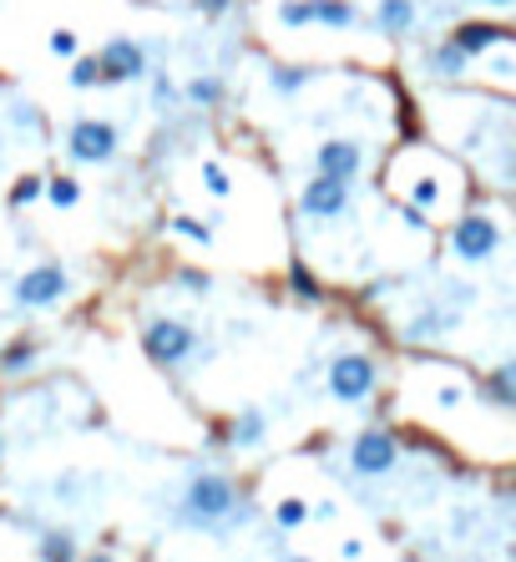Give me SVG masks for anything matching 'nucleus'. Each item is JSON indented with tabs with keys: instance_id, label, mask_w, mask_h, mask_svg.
<instances>
[{
	"instance_id": "obj_10",
	"label": "nucleus",
	"mask_w": 516,
	"mask_h": 562,
	"mask_svg": "<svg viewBox=\"0 0 516 562\" xmlns=\"http://www.w3.org/2000/svg\"><path fill=\"white\" fill-rule=\"evenodd\" d=\"M97 66H102V87H122V82H137V76H148V51H142L137 41H127V36H117V41L102 46Z\"/></svg>"
},
{
	"instance_id": "obj_7",
	"label": "nucleus",
	"mask_w": 516,
	"mask_h": 562,
	"mask_svg": "<svg viewBox=\"0 0 516 562\" xmlns=\"http://www.w3.org/2000/svg\"><path fill=\"white\" fill-rule=\"evenodd\" d=\"M279 26H329V30H350L360 26V11L350 0H284L279 5Z\"/></svg>"
},
{
	"instance_id": "obj_40",
	"label": "nucleus",
	"mask_w": 516,
	"mask_h": 562,
	"mask_svg": "<svg viewBox=\"0 0 516 562\" xmlns=\"http://www.w3.org/2000/svg\"><path fill=\"white\" fill-rule=\"evenodd\" d=\"M0 451H5V441H0Z\"/></svg>"
},
{
	"instance_id": "obj_32",
	"label": "nucleus",
	"mask_w": 516,
	"mask_h": 562,
	"mask_svg": "<svg viewBox=\"0 0 516 562\" xmlns=\"http://www.w3.org/2000/svg\"><path fill=\"white\" fill-rule=\"evenodd\" d=\"M461 400H466V390H461V385H441V390H436V405H441V411H456Z\"/></svg>"
},
{
	"instance_id": "obj_24",
	"label": "nucleus",
	"mask_w": 516,
	"mask_h": 562,
	"mask_svg": "<svg viewBox=\"0 0 516 562\" xmlns=\"http://www.w3.org/2000/svg\"><path fill=\"white\" fill-rule=\"evenodd\" d=\"M491 396H496L502 411H512L516 405V365H496V371H491Z\"/></svg>"
},
{
	"instance_id": "obj_20",
	"label": "nucleus",
	"mask_w": 516,
	"mask_h": 562,
	"mask_svg": "<svg viewBox=\"0 0 516 562\" xmlns=\"http://www.w3.org/2000/svg\"><path fill=\"white\" fill-rule=\"evenodd\" d=\"M268 82H274L279 97H294V91H304L314 82V72L310 66H268Z\"/></svg>"
},
{
	"instance_id": "obj_39",
	"label": "nucleus",
	"mask_w": 516,
	"mask_h": 562,
	"mask_svg": "<svg viewBox=\"0 0 516 562\" xmlns=\"http://www.w3.org/2000/svg\"><path fill=\"white\" fill-rule=\"evenodd\" d=\"M284 562H314V558H284Z\"/></svg>"
},
{
	"instance_id": "obj_15",
	"label": "nucleus",
	"mask_w": 516,
	"mask_h": 562,
	"mask_svg": "<svg viewBox=\"0 0 516 562\" xmlns=\"http://www.w3.org/2000/svg\"><path fill=\"white\" fill-rule=\"evenodd\" d=\"M430 76H441V82H456V76H466V66H471V57L461 51L456 41H441V46H430L426 61H420Z\"/></svg>"
},
{
	"instance_id": "obj_33",
	"label": "nucleus",
	"mask_w": 516,
	"mask_h": 562,
	"mask_svg": "<svg viewBox=\"0 0 516 562\" xmlns=\"http://www.w3.org/2000/svg\"><path fill=\"white\" fill-rule=\"evenodd\" d=\"M152 97H158V107H173V102H177L173 82H167V76H158V82H152Z\"/></svg>"
},
{
	"instance_id": "obj_16",
	"label": "nucleus",
	"mask_w": 516,
	"mask_h": 562,
	"mask_svg": "<svg viewBox=\"0 0 516 562\" xmlns=\"http://www.w3.org/2000/svg\"><path fill=\"white\" fill-rule=\"evenodd\" d=\"M36 558L41 562H76L81 558V542H76V533H66V527H46L41 542H36Z\"/></svg>"
},
{
	"instance_id": "obj_9",
	"label": "nucleus",
	"mask_w": 516,
	"mask_h": 562,
	"mask_svg": "<svg viewBox=\"0 0 516 562\" xmlns=\"http://www.w3.org/2000/svg\"><path fill=\"white\" fill-rule=\"evenodd\" d=\"M350 198H354V183H340V178H325V173H314L299 192V213L314 223H329V218H344L350 213Z\"/></svg>"
},
{
	"instance_id": "obj_34",
	"label": "nucleus",
	"mask_w": 516,
	"mask_h": 562,
	"mask_svg": "<svg viewBox=\"0 0 516 562\" xmlns=\"http://www.w3.org/2000/svg\"><path fill=\"white\" fill-rule=\"evenodd\" d=\"M340 552H344V558H350V562H360V558H365V542H354V537H344V542H340Z\"/></svg>"
},
{
	"instance_id": "obj_17",
	"label": "nucleus",
	"mask_w": 516,
	"mask_h": 562,
	"mask_svg": "<svg viewBox=\"0 0 516 562\" xmlns=\"http://www.w3.org/2000/svg\"><path fill=\"white\" fill-rule=\"evenodd\" d=\"M385 36H411L415 30V0H380V11H375Z\"/></svg>"
},
{
	"instance_id": "obj_3",
	"label": "nucleus",
	"mask_w": 516,
	"mask_h": 562,
	"mask_svg": "<svg viewBox=\"0 0 516 562\" xmlns=\"http://www.w3.org/2000/svg\"><path fill=\"white\" fill-rule=\"evenodd\" d=\"M142 350H148L152 365L177 371L183 360L198 355V329L183 325V320H148V325H142Z\"/></svg>"
},
{
	"instance_id": "obj_37",
	"label": "nucleus",
	"mask_w": 516,
	"mask_h": 562,
	"mask_svg": "<svg viewBox=\"0 0 516 562\" xmlns=\"http://www.w3.org/2000/svg\"><path fill=\"white\" fill-rule=\"evenodd\" d=\"M76 562H117L112 552H87V558H76Z\"/></svg>"
},
{
	"instance_id": "obj_8",
	"label": "nucleus",
	"mask_w": 516,
	"mask_h": 562,
	"mask_svg": "<svg viewBox=\"0 0 516 562\" xmlns=\"http://www.w3.org/2000/svg\"><path fill=\"white\" fill-rule=\"evenodd\" d=\"M66 295H72V274L61 264H36L30 274L15 279V304H21V310H51V304H61Z\"/></svg>"
},
{
	"instance_id": "obj_22",
	"label": "nucleus",
	"mask_w": 516,
	"mask_h": 562,
	"mask_svg": "<svg viewBox=\"0 0 516 562\" xmlns=\"http://www.w3.org/2000/svg\"><path fill=\"white\" fill-rule=\"evenodd\" d=\"M41 198H46L51 208H61V213H66V208L81 203V183L66 178V173H61V178H46V192H41Z\"/></svg>"
},
{
	"instance_id": "obj_18",
	"label": "nucleus",
	"mask_w": 516,
	"mask_h": 562,
	"mask_svg": "<svg viewBox=\"0 0 516 562\" xmlns=\"http://www.w3.org/2000/svg\"><path fill=\"white\" fill-rule=\"evenodd\" d=\"M289 295H294L299 304H325V284H319V274H314L304 259L289 264Z\"/></svg>"
},
{
	"instance_id": "obj_31",
	"label": "nucleus",
	"mask_w": 516,
	"mask_h": 562,
	"mask_svg": "<svg viewBox=\"0 0 516 562\" xmlns=\"http://www.w3.org/2000/svg\"><path fill=\"white\" fill-rule=\"evenodd\" d=\"M400 218H405V228H415V234H426L430 223H436V218H430V213H420V208H415V203H400Z\"/></svg>"
},
{
	"instance_id": "obj_28",
	"label": "nucleus",
	"mask_w": 516,
	"mask_h": 562,
	"mask_svg": "<svg viewBox=\"0 0 516 562\" xmlns=\"http://www.w3.org/2000/svg\"><path fill=\"white\" fill-rule=\"evenodd\" d=\"M203 188L213 192V198H228V192H234V178L223 173V163H203Z\"/></svg>"
},
{
	"instance_id": "obj_26",
	"label": "nucleus",
	"mask_w": 516,
	"mask_h": 562,
	"mask_svg": "<svg viewBox=\"0 0 516 562\" xmlns=\"http://www.w3.org/2000/svg\"><path fill=\"white\" fill-rule=\"evenodd\" d=\"M173 234L188 238V243H198V249H207V243H213V228H207V223H198L192 213H173Z\"/></svg>"
},
{
	"instance_id": "obj_4",
	"label": "nucleus",
	"mask_w": 516,
	"mask_h": 562,
	"mask_svg": "<svg viewBox=\"0 0 516 562\" xmlns=\"http://www.w3.org/2000/svg\"><path fill=\"white\" fill-rule=\"evenodd\" d=\"M380 390V360L375 355H340L329 365V396L340 405H369Z\"/></svg>"
},
{
	"instance_id": "obj_23",
	"label": "nucleus",
	"mask_w": 516,
	"mask_h": 562,
	"mask_svg": "<svg viewBox=\"0 0 516 562\" xmlns=\"http://www.w3.org/2000/svg\"><path fill=\"white\" fill-rule=\"evenodd\" d=\"M304 522H310V507L299 502V497H284V502L274 507V527H279V533H299Z\"/></svg>"
},
{
	"instance_id": "obj_12",
	"label": "nucleus",
	"mask_w": 516,
	"mask_h": 562,
	"mask_svg": "<svg viewBox=\"0 0 516 562\" xmlns=\"http://www.w3.org/2000/svg\"><path fill=\"white\" fill-rule=\"evenodd\" d=\"M451 41H456L466 57H487V51H502V46L512 41V30L496 26V21H461V26L451 30Z\"/></svg>"
},
{
	"instance_id": "obj_1",
	"label": "nucleus",
	"mask_w": 516,
	"mask_h": 562,
	"mask_svg": "<svg viewBox=\"0 0 516 562\" xmlns=\"http://www.w3.org/2000/svg\"><path fill=\"white\" fill-rule=\"evenodd\" d=\"M177 517L198 527V533L228 537L234 527H249L253 522V502L238 491V482H228L223 472H192V482L183 487V507Z\"/></svg>"
},
{
	"instance_id": "obj_13",
	"label": "nucleus",
	"mask_w": 516,
	"mask_h": 562,
	"mask_svg": "<svg viewBox=\"0 0 516 562\" xmlns=\"http://www.w3.org/2000/svg\"><path fill=\"white\" fill-rule=\"evenodd\" d=\"M264 436H268V415L264 411H238L228 426H223V441L234 446V451H253V446H264Z\"/></svg>"
},
{
	"instance_id": "obj_29",
	"label": "nucleus",
	"mask_w": 516,
	"mask_h": 562,
	"mask_svg": "<svg viewBox=\"0 0 516 562\" xmlns=\"http://www.w3.org/2000/svg\"><path fill=\"white\" fill-rule=\"evenodd\" d=\"M76 51H81V41H76V30H51V57L72 61Z\"/></svg>"
},
{
	"instance_id": "obj_21",
	"label": "nucleus",
	"mask_w": 516,
	"mask_h": 562,
	"mask_svg": "<svg viewBox=\"0 0 516 562\" xmlns=\"http://www.w3.org/2000/svg\"><path fill=\"white\" fill-rule=\"evenodd\" d=\"M183 102L188 107H218L223 102V82L218 76H192L188 87H183Z\"/></svg>"
},
{
	"instance_id": "obj_6",
	"label": "nucleus",
	"mask_w": 516,
	"mask_h": 562,
	"mask_svg": "<svg viewBox=\"0 0 516 562\" xmlns=\"http://www.w3.org/2000/svg\"><path fill=\"white\" fill-rule=\"evenodd\" d=\"M122 148V133L112 127V122L102 117H81L72 122V133H66V158L81 167H97V163H112Z\"/></svg>"
},
{
	"instance_id": "obj_38",
	"label": "nucleus",
	"mask_w": 516,
	"mask_h": 562,
	"mask_svg": "<svg viewBox=\"0 0 516 562\" xmlns=\"http://www.w3.org/2000/svg\"><path fill=\"white\" fill-rule=\"evenodd\" d=\"M481 5H496V11H506V5H512V0H481Z\"/></svg>"
},
{
	"instance_id": "obj_11",
	"label": "nucleus",
	"mask_w": 516,
	"mask_h": 562,
	"mask_svg": "<svg viewBox=\"0 0 516 562\" xmlns=\"http://www.w3.org/2000/svg\"><path fill=\"white\" fill-rule=\"evenodd\" d=\"M360 167H365V148H360L354 137H329V142H319V152H314V173H325V178L354 183Z\"/></svg>"
},
{
	"instance_id": "obj_14",
	"label": "nucleus",
	"mask_w": 516,
	"mask_h": 562,
	"mask_svg": "<svg viewBox=\"0 0 516 562\" xmlns=\"http://www.w3.org/2000/svg\"><path fill=\"white\" fill-rule=\"evenodd\" d=\"M451 329H456V314L451 310H426L405 325V345H441Z\"/></svg>"
},
{
	"instance_id": "obj_19",
	"label": "nucleus",
	"mask_w": 516,
	"mask_h": 562,
	"mask_svg": "<svg viewBox=\"0 0 516 562\" xmlns=\"http://www.w3.org/2000/svg\"><path fill=\"white\" fill-rule=\"evenodd\" d=\"M36 360H41L36 340H15V345H5V355H0V375H5V380H21V375L36 371Z\"/></svg>"
},
{
	"instance_id": "obj_25",
	"label": "nucleus",
	"mask_w": 516,
	"mask_h": 562,
	"mask_svg": "<svg viewBox=\"0 0 516 562\" xmlns=\"http://www.w3.org/2000/svg\"><path fill=\"white\" fill-rule=\"evenodd\" d=\"M72 87L76 91L102 87V66H97V57H81V51H76V57H72Z\"/></svg>"
},
{
	"instance_id": "obj_2",
	"label": "nucleus",
	"mask_w": 516,
	"mask_h": 562,
	"mask_svg": "<svg viewBox=\"0 0 516 562\" xmlns=\"http://www.w3.org/2000/svg\"><path fill=\"white\" fill-rule=\"evenodd\" d=\"M451 253L461 264H491L502 253V218L487 208H466L451 223Z\"/></svg>"
},
{
	"instance_id": "obj_5",
	"label": "nucleus",
	"mask_w": 516,
	"mask_h": 562,
	"mask_svg": "<svg viewBox=\"0 0 516 562\" xmlns=\"http://www.w3.org/2000/svg\"><path fill=\"white\" fill-rule=\"evenodd\" d=\"M344 461H350L354 476H385L400 466V436L385 426H369L360 430L350 441V451H344Z\"/></svg>"
},
{
	"instance_id": "obj_27",
	"label": "nucleus",
	"mask_w": 516,
	"mask_h": 562,
	"mask_svg": "<svg viewBox=\"0 0 516 562\" xmlns=\"http://www.w3.org/2000/svg\"><path fill=\"white\" fill-rule=\"evenodd\" d=\"M41 192H46V178L41 173H26V178H15V188H11V208L41 203Z\"/></svg>"
},
{
	"instance_id": "obj_36",
	"label": "nucleus",
	"mask_w": 516,
	"mask_h": 562,
	"mask_svg": "<svg viewBox=\"0 0 516 562\" xmlns=\"http://www.w3.org/2000/svg\"><path fill=\"white\" fill-rule=\"evenodd\" d=\"M310 517H319V522H329V517H335V502H319V507H310Z\"/></svg>"
},
{
	"instance_id": "obj_30",
	"label": "nucleus",
	"mask_w": 516,
	"mask_h": 562,
	"mask_svg": "<svg viewBox=\"0 0 516 562\" xmlns=\"http://www.w3.org/2000/svg\"><path fill=\"white\" fill-rule=\"evenodd\" d=\"M177 284H183L188 295H207V289H213V279H207L203 268H177Z\"/></svg>"
},
{
	"instance_id": "obj_35",
	"label": "nucleus",
	"mask_w": 516,
	"mask_h": 562,
	"mask_svg": "<svg viewBox=\"0 0 516 562\" xmlns=\"http://www.w3.org/2000/svg\"><path fill=\"white\" fill-rule=\"evenodd\" d=\"M228 5H234V0H198V11H203V15H223Z\"/></svg>"
}]
</instances>
